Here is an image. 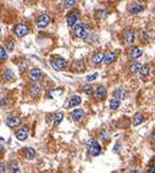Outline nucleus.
<instances>
[{
  "label": "nucleus",
  "mask_w": 155,
  "mask_h": 173,
  "mask_svg": "<svg viewBox=\"0 0 155 173\" xmlns=\"http://www.w3.org/2000/svg\"><path fill=\"white\" fill-rule=\"evenodd\" d=\"M50 65L56 70V71H61L65 70L67 67V61L65 58H60V56H55L54 58L50 60Z\"/></svg>",
  "instance_id": "obj_1"
},
{
  "label": "nucleus",
  "mask_w": 155,
  "mask_h": 173,
  "mask_svg": "<svg viewBox=\"0 0 155 173\" xmlns=\"http://www.w3.org/2000/svg\"><path fill=\"white\" fill-rule=\"evenodd\" d=\"M75 35L78 38V39H85V37H87V34H88V28H87V26L85 25H77L76 27H75Z\"/></svg>",
  "instance_id": "obj_2"
},
{
  "label": "nucleus",
  "mask_w": 155,
  "mask_h": 173,
  "mask_svg": "<svg viewBox=\"0 0 155 173\" xmlns=\"http://www.w3.org/2000/svg\"><path fill=\"white\" fill-rule=\"evenodd\" d=\"M14 30H15V33H16V35L20 37V38L26 37V35L29 33V28L26 26V25H17V26L15 27Z\"/></svg>",
  "instance_id": "obj_3"
},
{
  "label": "nucleus",
  "mask_w": 155,
  "mask_h": 173,
  "mask_svg": "<svg viewBox=\"0 0 155 173\" xmlns=\"http://www.w3.org/2000/svg\"><path fill=\"white\" fill-rule=\"evenodd\" d=\"M89 152H90L92 156H98V155H100V152H101V146H100V144H99L97 140L90 142V145H89Z\"/></svg>",
  "instance_id": "obj_4"
},
{
  "label": "nucleus",
  "mask_w": 155,
  "mask_h": 173,
  "mask_svg": "<svg viewBox=\"0 0 155 173\" xmlns=\"http://www.w3.org/2000/svg\"><path fill=\"white\" fill-rule=\"evenodd\" d=\"M49 23H50V17L45 14L41 15V16L38 17V20H37V26H38V28H45Z\"/></svg>",
  "instance_id": "obj_5"
},
{
  "label": "nucleus",
  "mask_w": 155,
  "mask_h": 173,
  "mask_svg": "<svg viewBox=\"0 0 155 173\" xmlns=\"http://www.w3.org/2000/svg\"><path fill=\"white\" fill-rule=\"evenodd\" d=\"M67 26H70V27H72V26H75L78 21H80V12L78 11H72L69 16H67Z\"/></svg>",
  "instance_id": "obj_6"
},
{
  "label": "nucleus",
  "mask_w": 155,
  "mask_h": 173,
  "mask_svg": "<svg viewBox=\"0 0 155 173\" xmlns=\"http://www.w3.org/2000/svg\"><path fill=\"white\" fill-rule=\"evenodd\" d=\"M42 76H43L42 71H41L39 68H37V67H34V68H32V70L29 71V78H31L33 82H38V81H41Z\"/></svg>",
  "instance_id": "obj_7"
},
{
  "label": "nucleus",
  "mask_w": 155,
  "mask_h": 173,
  "mask_svg": "<svg viewBox=\"0 0 155 173\" xmlns=\"http://www.w3.org/2000/svg\"><path fill=\"white\" fill-rule=\"evenodd\" d=\"M16 138L20 140V142H25L27 138H28V128L27 127H22L17 130L16 133Z\"/></svg>",
  "instance_id": "obj_8"
},
{
  "label": "nucleus",
  "mask_w": 155,
  "mask_h": 173,
  "mask_svg": "<svg viewBox=\"0 0 155 173\" xmlns=\"http://www.w3.org/2000/svg\"><path fill=\"white\" fill-rule=\"evenodd\" d=\"M94 95H95V98H97L98 100H104V99L106 98V95H108V91H106L105 86H99L98 88L95 89V93H94Z\"/></svg>",
  "instance_id": "obj_9"
},
{
  "label": "nucleus",
  "mask_w": 155,
  "mask_h": 173,
  "mask_svg": "<svg viewBox=\"0 0 155 173\" xmlns=\"http://www.w3.org/2000/svg\"><path fill=\"white\" fill-rule=\"evenodd\" d=\"M114 96H115V99H117V100H124V99H126L127 96V91L125 88H117L115 91H114Z\"/></svg>",
  "instance_id": "obj_10"
},
{
  "label": "nucleus",
  "mask_w": 155,
  "mask_h": 173,
  "mask_svg": "<svg viewBox=\"0 0 155 173\" xmlns=\"http://www.w3.org/2000/svg\"><path fill=\"white\" fill-rule=\"evenodd\" d=\"M6 124L10 128H15L16 126H20L21 124V118H18V117H9L6 119Z\"/></svg>",
  "instance_id": "obj_11"
},
{
  "label": "nucleus",
  "mask_w": 155,
  "mask_h": 173,
  "mask_svg": "<svg viewBox=\"0 0 155 173\" xmlns=\"http://www.w3.org/2000/svg\"><path fill=\"white\" fill-rule=\"evenodd\" d=\"M142 55H143V50H142L141 48H133V49L131 50V53H129V58H132V60L139 58Z\"/></svg>",
  "instance_id": "obj_12"
},
{
  "label": "nucleus",
  "mask_w": 155,
  "mask_h": 173,
  "mask_svg": "<svg viewBox=\"0 0 155 173\" xmlns=\"http://www.w3.org/2000/svg\"><path fill=\"white\" fill-rule=\"evenodd\" d=\"M116 60V54L115 53H106V54H104V62L106 63V65H111L114 61Z\"/></svg>",
  "instance_id": "obj_13"
},
{
  "label": "nucleus",
  "mask_w": 155,
  "mask_h": 173,
  "mask_svg": "<svg viewBox=\"0 0 155 173\" xmlns=\"http://www.w3.org/2000/svg\"><path fill=\"white\" fill-rule=\"evenodd\" d=\"M103 60H104V53H101V51L95 53V54L92 56V62H93L94 65H99V63H101V62H103Z\"/></svg>",
  "instance_id": "obj_14"
},
{
  "label": "nucleus",
  "mask_w": 155,
  "mask_h": 173,
  "mask_svg": "<svg viewBox=\"0 0 155 173\" xmlns=\"http://www.w3.org/2000/svg\"><path fill=\"white\" fill-rule=\"evenodd\" d=\"M83 116H85V112H83L82 109H75V110L72 111V118H73L75 121H80V119H82Z\"/></svg>",
  "instance_id": "obj_15"
},
{
  "label": "nucleus",
  "mask_w": 155,
  "mask_h": 173,
  "mask_svg": "<svg viewBox=\"0 0 155 173\" xmlns=\"http://www.w3.org/2000/svg\"><path fill=\"white\" fill-rule=\"evenodd\" d=\"M149 73H150V66H149L148 63H145V65H142L141 70H139V74H141L142 78H145V77H148V76H149Z\"/></svg>",
  "instance_id": "obj_16"
},
{
  "label": "nucleus",
  "mask_w": 155,
  "mask_h": 173,
  "mask_svg": "<svg viewBox=\"0 0 155 173\" xmlns=\"http://www.w3.org/2000/svg\"><path fill=\"white\" fill-rule=\"evenodd\" d=\"M125 39L127 44H132L134 42V30L133 29H127L125 34Z\"/></svg>",
  "instance_id": "obj_17"
},
{
  "label": "nucleus",
  "mask_w": 155,
  "mask_h": 173,
  "mask_svg": "<svg viewBox=\"0 0 155 173\" xmlns=\"http://www.w3.org/2000/svg\"><path fill=\"white\" fill-rule=\"evenodd\" d=\"M75 71H77V72H83L85 70V61L83 60H77L76 61V63H75Z\"/></svg>",
  "instance_id": "obj_18"
},
{
  "label": "nucleus",
  "mask_w": 155,
  "mask_h": 173,
  "mask_svg": "<svg viewBox=\"0 0 155 173\" xmlns=\"http://www.w3.org/2000/svg\"><path fill=\"white\" fill-rule=\"evenodd\" d=\"M81 101L82 99L78 96V95H73L72 98L70 99V102H69V106L70 107H75V106H78L80 104H81Z\"/></svg>",
  "instance_id": "obj_19"
},
{
  "label": "nucleus",
  "mask_w": 155,
  "mask_h": 173,
  "mask_svg": "<svg viewBox=\"0 0 155 173\" xmlns=\"http://www.w3.org/2000/svg\"><path fill=\"white\" fill-rule=\"evenodd\" d=\"M4 78H5L6 81H9V82L14 81V79H15L14 71H12V70H10V68H6V70L4 71Z\"/></svg>",
  "instance_id": "obj_20"
},
{
  "label": "nucleus",
  "mask_w": 155,
  "mask_h": 173,
  "mask_svg": "<svg viewBox=\"0 0 155 173\" xmlns=\"http://www.w3.org/2000/svg\"><path fill=\"white\" fill-rule=\"evenodd\" d=\"M144 6H141V5H134V6H131L129 7V12L132 15H138L141 14L142 11H144Z\"/></svg>",
  "instance_id": "obj_21"
},
{
  "label": "nucleus",
  "mask_w": 155,
  "mask_h": 173,
  "mask_svg": "<svg viewBox=\"0 0 155 173\" xmlns=\"http://www.w3.org/2000/svg\"><path fill=\"white\" fill-rule=\"evenodd\" d=\"M41 90H42V86H41L39 83L33 84L32 88H31V95H32V96H37V95L41 93Z\"/></svg>",
  "instance_id": "obj_22"
},
{
  "label": "nucleus",
  "mask_w": 155,
  "mask_h": 173,
  "mask_svg": "<svg viewBox=\"0 0 155 173\" xmlns=\"http://www.w3.org/2000/svg\"><path fill=\"white\" fill-rule=\"evenodd\" d=\"M143 121H144V115L141 112L136 114L134 118H133V126H139L141 123H143Z\"/></svg>",
  "instance_id": "obj_23"
},
{
  "label": "nucleus",
  "mask_w": 155,
  "mask_h": 173,
  "mask_svg": "<svg viewBox=\"0 0 155 173\" xmlns=\"http://www.w3.org/2000/svg\"><path fill=\"white\" fill-rule=\"evenodd\" d=\"M7 171H9V173H20V168H18L17 162H11Z\"/></svg>",
  "instance_id": "obj_24"
},
{
  "label": "nucleus",
  "mask_w": 155,
  "mask_h": 173,
  "mask_svg": "<svg viewBox=\"0 0 155 173\" xmlns=\"http://www.w3.org/2000/svg\"><path fill=\"white\" fill-rule=\"evenodd\" d=\"M62 118H64V114L62 112H57L54 118V127H57L61 122H62Z\"/></svg>",
  "instance_id": "obj_25"
},
{
  "label": "nucleus",
  "mask_w": 155,
  "mask_h": 173,
  "mask_svg": "<svg viewBox=\"0 0 155 173\" xmlns=\"http://www.w3.org/2000/svg\"><path fill=\"white\" fill-rule=\"evenodd\" d=\"M141 63L139 62H133L132 65H131V67H129V71L131 73H137L139 72V70H141Z\"/></svg>",
  "instance_id": "obj_26"
},
{
  "label": "nucleus",
  "mask_w": 155,
  "mask_h": 173,
  "mask_svg": "<svg viewBox=\"0 0 155 173\" xmlns=\"http://www.w3.org/2000/svg\"><path fill=\"white\" fill-rule=\"evenodd\" d=\"M120 105H121V101L117 100V99H113L110 101V109L111 110H117L120 107Z\"/></svg>",
  "instance_id": "obj_27"
},
{
  "label": "nucleus",
  "mask_w": 155,
  "mask_h": 173,
  "mask_svg": "<svg viewBox=\"0 0 155 173\" xmlns=\"http://www.w3.org/2000/svg\"><path fill=\"white\" fill-rule=\"evenodd\" d=\"M82 90L87 95H92L93 94V86H90V84H85V86H82Z\"/></svg>",
  "instance_id": "obj_28"
},
{
  "label": "nucleus",
  "mask_w": 155,
  "mask_h": 173,
  "mask_svg": "<svg viewBox=\"0 0 155 173\" xmlns=\"http://www.w3.org/2000/svg\"><path fill=\"white\" fill-rule=\"evenodd\" d=\"M6 58H7L6 49H4L2 46H0V61H5Z\"/></svg>",
  "instance_id": "obj_29"
},
{
  "label": "nucleus",
  "mask_w": 155,
  "mask_h": 173,
  "mask_svg": "<svg viewBox=\"0 0 155 173\" xmlns=\"http://www.w3.org/2000/svg\"><path fill=\"white\" fill-rule=\"evenodd\" d=\"M36 156V151L33 147H27V159L32 160L33 157Z\"/></svg>",
  "instance_id": "obj_30"
},
{
  "label": "nucleus",
  "mask_w": 155,
  "mask_h": 173,
  "mask_svg": "<svg viewBox=\"0 0 155 173\" xmlns=\"http://www.w3.org/2000/svg\"><path fill=\"white\" fill-rule=\"evenodd\" d=\"M27 66H28V63H27V61H23V62H21L20 65H18V67H20V71H26V68H27Z\"/></svg>",
  "instance_id": "obj_31"
},
{
  "label": "nucleus",
  "mask_w": 155,
  "mask_h": 173,
  "mask_svg": "<svg viewBox=\"0 0 155 173\" xmlns=\"http://www.w3.org/2000/svg\"><path fill=\"white\" fill-rule=\"evenodd\" d=\"M76 4V0H65V6L66 7H72Z\"/></svg>",
  "instance_id": "obj_32"
},
{
  "label": "nucleus",
  "mask_w": 155,
  "mask_h": 173,
  "mask_svg": "<svg viewBox=\"0 0 155 173\" xmlns=\"http://www.w3.org/2000/svg\"><path fill=\"white\" fill-rule=\"evenodd\" d=\"M14 49H15L14 42H9L7 45H6V50H7V51H14Z\"/></svg>",
  "instance_id": "obj_33"
},
{
  "label": "nucleus",
  "mask_w": 155,
  "mask_h": 173,
  "mask_svg": "<svg viewBox=\"0 0 155 173\" xmlns=\"http://www.w3.org/2000/svg\"><path fill=\"white\" fill-rule=\"evenodd\" d=\"M98 77V73H93V74H89L88 77H87V81L88 82H92V81H94L95 78Z\"/></svg>",
  "instance_id": "obj_34"
},
{
  "label": "nucleus",
  "mask_w": 155,
  "mask_h": 173,
  "mask_svg": "<svg viewBox=\"0 0 155 173\" xmlns=\"http://www.w3.org/2000/svg\"><path fill=\"white\" fill-rule=\"evenodd\" d=\"M6 171V165L4 162H0V173H4Z\"/></svg>",
  "instance_id": "obj_35"
},
{
  "label": "nucleus",
  "mask_w": 155,
  "mask_h": 173,
  "mask_svg": "<svg viewBox=\"0 0 155 173\" xmlns=\"http://www.w3.org/2000/svg\"><path fill=\"white\" fill-rule=\"evenodd\" d=\"M0 105H1V107H2V106H6V105H7V98L0 99Z\"/></svg>",
  "instance_id": "obj_36"
},
{
  "label": "nucleus",
  "mask_w": 155,
  "mask_h": 173,
  "mask_svg": "<svg viewBox=\"0 0 155 173\" xmlns=\"http://www.w3.org/2000/svg\"><path fill=\"white\" fill-rule=\"evenodd\" d=\"M120 146H121V144H120V143H116V145H115V149H114V152H119V149H120Z\"/></svg>",
  "instance_id": "obj_37"
},
{
  "label": "nucleus",
  "mask_w": 155,
  "mask_h": 173,
  "mask_svg": "<svg viewBox=\"0 0 155 173\" xmlns=\"http://www.w3.org/2000/svg\"><path fill=\"white\" fill-rule=\"evenodd\" d=\"M61 91H62V89H59V91H57V94H60ZM54 95H55V93H54V91H50V93H49V96H53V98H54Z\"/></svg>",
  "instance_id": "obj_38"
},
{
  "label": "nucleus",
  "mask_w": 155,
  "mask_h": 173,
  "mask_svg": "<svg viewBox=\"0 0 155 173\" xmlns=\"http://www.w3.org/2000/svg\"><path fill=\"white\" fill-rule=\"evenodd\" d=\"M150 173H155V168H154V166H152V170H150Z\"/></svg>",
  "instance_id": "obj_39"
},
{
  "label": "nucleus",
  "mask_w": 155,
  "mask_h": 173,
  "mask_svg": "<svg viewBox=\"0 0 155 173\" xmlns=\"http://www.w3.org/2000/svg\"><path fill=\"white\" fill-rule=\"evenodd\" d=\"M131 173H141V172H139L138 170H133V171H132V172H131Z\"/></svg>",
  "instance_id": "obj_40"
},
{
  "label": "nucleus",
  "mask_w": 155,
  "mask_h": 173,
  "mask_svg": "<svg viewBox=\"0 0 155 173\" xmlns=\"http://www.w3.org/2000/svg\"><path fill=\"white\" fill-rule=\"evenodd\" d=\"M2 149H4V147H2V145L0 144V152H1V151H2Z\"/></svg>",
  "instance_id": "obj_41"
},
{
  "label": "nucleus",
  "mask_w": 155,
  "mask_h": 173,
  "mask_svg": "<svg viewBox=\"0 0 155 173\" xmlns=\"http://www.w3.org/2000/svg\"><path fill=\"white\" fill-rule=\"evenodd\" d=\"M25 1H26V2H29V1H32V0H25Z\"/></svg>",
  "instance_id": "obj_42"
}]
</instances>
